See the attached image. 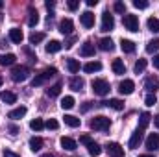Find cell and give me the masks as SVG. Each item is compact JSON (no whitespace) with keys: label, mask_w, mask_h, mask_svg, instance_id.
<instances>
[{"label":"cell","mask_w":159,"mask_h":157,"mask_svg":"<svg viewBox=\"0 0 159 157\" xmlns=\"http://www.w3.org/2000/svg\"><path fill=\"white\" fill-rule=\"evenodd\" d=\"M30 128H32L34 131H41V129L44 128V122H43L41 118H34V120L30 122Z\"/></svg>","instance_id":"cell-35"},{"label":"cell","mask_w":159,"mask_h":157,"mask_svg":"<svg viewBox=\"0 0 159 157\" xmlns=\"http://www.w3.org/2000/svg\"><path fill=\"white\" fill-rule=\"evenodd\" d=\"M109 126H111V120L107 117H94L91 120V128L94 131H107Z\"/></svg>","instance_id":"cell-4"},{"label":"cell","mask_w":159,"mask_h":157,"mask_svg":"<svg viewBox=\"0 0 159 157\" xmlns=\"http://www.w3.org/2000/svg\"><path fill=\"white\" fill-rule=\"evenodd\" d=\"M41 41H44V34H41V32H37V34L34 32V34L30 35V43H32V44H39Z\"/></svg>","instance_id":"cell-36"},{"label":"cell","mask_w":159,"mask_h":157,"mask_svg":"<svg viewBox=\"0 0 159 157\" xmlns=\"http://www.w3.org/2000/svg\"><path fill=\"white\" fill-rule=\"evenodd\" d=\"M9 39L13 41L15 44H20L22 39H24V35H22V32H20L19 28H11V30H9Z\"/></svg>","instance_id":"cell-16"},{"label":"cell","mask_w":159,"mask_h":157,"mask_svg":"<svg viewBox=\"0 0 159 157\" xmlns=\"http://www.w3.org/2000/svg\"><path fill=\"white\" fill-rule=\"evenodd\" d=\"M85 4H87L89 7H93V6H96V4H98V0H87Z\"/></svg>","instance_id":"cell-52"},{"label":"cell","mask_w":159,"mask_h":157,"mask_svg":"<svg viewBox=\"0 0 159 157\" xmlns=\"http://www.w3.org/2000/svg\"><path fill=\"white\" fill-rule=\"evenodd\" d=\"M61 148L63 150H69V152H74L76 148H78V144H76V141L74 139H70V137H61Z\"/></svg>","instance_id":"cell-12"},{"label":"cell","mask_w":159,"mask_h":157,"mask_svg":"<svg viewBox=\"0 0 159 157\" xmlns=\"http://www.w3.org/2000/svg\"><path fill=\"white\" fill-rule=\"evenodd\" d=\"M63 48V44L59 43V41H50L48 44H46V52L48 54H56V52H59Z\"/></svg>","instance_id":"cell-25"},{"label":"cell","mask_w":159,"mask_h":157,"mask_svg":"<svg viewBox=\"0 0 159 157\" xmlns=\"http://www.w3.org/2000/svg\"><path fill=\"white\" fill-rule=\"evenodd\" d=\"M87 148H89V155H91V157H98L100 154H102V148H100V144H96L94 141H93V142H91Z\"/></svg>","instance_id":"cell-28"},{"label":"cell","mask_w":159,"mask_h":157,"mask_svg":"<svg viewBox=\"0 0 159 157\" xmlns=\"http://www.w3.org/2000/svg\"><path fill=\"white\" fill-rule=\"evenodd\" d=\"M133 6H135L137 9H146V7H148V2H146V0H133Z\"/></svg>","instance_id":"cell-43"},{"label":"cell","mask_w":159,"mask_h":157,"mask_svg":"<svg viewBox=\"0 0 159 157\" xmlns=\"http://www.w3.org/2000/svg\"><path fill=\"white\" fill-rule=\"evenodd\" d=\"M80 22H81L83 28H93V26H94V15H93L91 11H83V13L80 15Z\"/></svg>","instance_id":"cell-8"},{"label":"cell","mask_w":159,"mask_h":157,"mask_svg":"<svg viewBox=\"0 0 159 157\" xmlns=\"http://www.w3.org/2000/svg\"><path fill=\"white\" fill-rule=\"evenodd\" d=\"M0 100L6 102V104H15L17 102V94L15 92H9V91H2L0 92Z\"/></svg>","instance_id":"cell-18"},{"label":"cell","mask_w":159,"mask_h":157,"mask_svg":"<svg viewBox=\"0 0 159 157\" xmlns=\"http://www.w3.org/2000/svg\"><path fill=\"white\" fill-rule=\"evenodd\" d=\"M41 157H54V155H52V154H43Z\"/></svg>","instance_id":"cell-55"},{"label":"cell","mask_w":159,"mask_h":157,"mask_svg":"<svg viewBox=\"0 0 159 157\" xmlns=\"http://www.w3.org/2000/svg\"><path fill=\"white\" fill-rule=\"evenodd\" d=\"M111 69H113V72H115V74H119V76L126 72V65L122 63V59H115V61H113V65H111Z\"/></svg>","instance_id":"cell-23"},{"label":"cell","mask_w":159,"mask_h":157,"mask_svg":"<svg viewBox=\"0 0 159 157\" xmlns=\"http://www.w3.org/2000/svg\"><path fill=\"white\" fill-rule=\"evenodd\" d=\"M83 70H85L87 74L98 72V70H102V63H100V61H91V63H85V65H83Z\"/></svg>","instance_id":"cell-15"},{"label":"cell","mask_w":159,"mask_h":157,"mask_svg":"<svg viewBox=\"0 0 159 157\" xmlns=\"http://www.w3.org/2000/svg\"><path fill=\"white\" fill-rule=\"evenodd\" d=\"M144 102H146V105H154L156 102H157V98H156V94H146V98H144Z\"/></svg>","instance_id":"cell-44"},{"label":"cell","mask_w":159,"mask_h":157,"mask_svg":"<svg viewBox=\"0 0 159 157\" xmlns=\"http://www.w3.org/2000/svg\"><path fill=\"white\" fill-rule=\"evenodd\" d=\"M78 7H80V2H78V0H69V9H70V11H76Z\"/></svg>","instance_id":"cell-46"},{"label":"cell","mask_w":159,"mask_h":157,"mask_svg":"<svg viewBox=\"0 0 159 157\" xmlns=\"http://www.w3.org/2000/svg\"><path fill=\"white\" fill-rule=\"evenodd\" d=\"M139 157H156V155H152V154H144V155H139Z\"/></svg>","instance_id":"cell-54"},{"label":"cell","mask_w":159,"mask_h":157,"mask_svg":"<svg viewBox=\"0 0 159 157\" xmlns=\"http://www.w3.org/2000/svg\"><path fill=\"white\" fill-rule=\"evenodd\" d=\"M146 65H148V61H146V59H139V61L135 63V67H133V70H135V74H141V72H144V69H146Z\"/></svg>","instance_id":"cell-34"},{"label":"cell","mask_w":159,"mask_h":157,"mask_svg":"<svg viewBox=\"0 0 159 157\" xmlns=\"http://www.w3.org/2000/svg\"><path fill=\"white\" fill-rule=\"evenodd\" d=\"M154 124H156V128L159 129V115H156V117H154Z\"/></svg>","instance_id":"cell-53"},{"label":"cell","mask_w":159,"mask_h":157,"mask_svg":"<svg viewBox=\"0 0 159 157\" xmlns=\"http://www.w3.org/2000/svg\"><path fill=\"white\" fill-rule=\"evenodd\" d=\"M157 50H159V39H152L146 44V52H148V54H156Z\"/></svg>","instance_id":"cell-33"},{"label":"cell","mask_w":159,"mask_h":157,"mask_svg":"<svg viewBox=\"0 0 159 157\" xmlns=\"http://www.w3.org/2000/svg\"><path fill=\"white\" fill-rule=\"evenodd\" d=\"M144 87L150 91V94H154V91H156V78H146V81H144Z\"/></svg>","instance_id":"cell-37"},{"label":"cell","mask_w":159,"mask_h":157,"mask_svg":"<svg viewBox=\"0 0 159 157\" xmlns=\"http://www.w3.org/2000/svg\"><path fill=\"white\" fill-rule=\"evenodd\" d=\"M113 7H115V11H117V13L126 15V4H124V2H115V6H113Z\"/></svg>","instance_id":"cell-42"},{"label":"cell","mask_w":159,"mask_h":157,"mask_svg":"<svg viewBox=\"0 0 159 157\" xmlns=\"http://www.w3.org/2000/svg\"><path fill=\"white\" fill-rule=\"evenodd\" d=\"M44 81H46V79L43 78V74H37L35 78L32 79V87H39V85H43Z\"/></svg>","instance_id":"cell-40"},{"label":"cell","mask_w":159,"mask_h":157,"mask_svg":"<svg viewBox=\"0 0 159 157\" xmlns=\"http://www.w3.org/2000/svg\"><path fill=\"white\" fill-rule=\"evenodd\" d=\"M143 131L144 129H141V128H137L133 133H131V137H129V142H128V146L131 148V150H135V148H139V144L143 142Z\"/></svg>","instance_id":"cell-7"},{"label":"cell","mask_w":159,"mask_h":157,"mask_svg":"<svg viewBox=\"0 0 159 157\" xmlns=\"http://www.w3.org/2000/svg\"><path fill=\"white\" fill-rule=\"evenodd\" d=\"M15 61H17L15 54H2L0 56V65L2 67H11V65H15Z\"/></svg>","instance_id":"cell-13"},{"label":"cell","mask_w":159,"mask_h":157,"mask_svg":"<svg viewBox=\"0 0 159 157\" xmlns=\"http://www.w3.org/2000/svg\"><path fill=\"white\" fill-rule=\"evenodd\" d=\"M41 74H43V78H44V79H48V78H52V76H56V74H57V70H56L54 67H48V69H44Z\"/></svg>","instance_id":"cell-38"},{"label":"cell","mask_w":159,"mask_h":157,"mask_svg":"<svg viewBox=\"0 0 159 157\" xmlns=\"http://www.w3.org/2000/svg\"><path fill=\"white\" fill-rule=\"evenodd\" d=\"M100 50H104V52H111L113 48H115V44H113V41L109 39V37H104V39H100Z\"/></svg>","instance_id":"cell-22"},{"label":"cell","mask_w":159,"mask_h":157,"mask_svg":"<svg viewBox=\"0 0 159 157\" xmlns=\"http://www.w3.org/2000/svg\"><path fill=\"white\" fill-rule=\"evenodd\" d=\"M9 133H11V135H17V133H19V128H17V126H9Z\"/></svg>","instance_id":"cell-50"},{"label":"cell","mask_w":159,"mask_h":157,"mask_svg":"<svg viewBox=\"0 0 159 157\" xmlns=\"http://www.w3.org/2000/svg\"><path fill=\"white\" fill-rule=\"evenodd\" d=\"M146 148L150 152H156L159 148V133H150L148 139H146Z\"/></svg>","instance_id":"cell-10"},{"label":"cell","mask_w":159,"mask_h":157,"mask_svg":"<svg viewBox=\"0 0 159 157\" xmlns=\"http://www.w3.org/2000/svg\"><path fill=\"white\" fill-rule=\"evenodd\" d=\"M122 24L129 32H139V19H137V15H131V13L122 15Z\"/></svg>","instance_id":"cell-3"},{"label":"cell","mask_w":159,"mask_h":157,"mask_svg":"<svg viewBox=\"0 0 159 157\" xmlns=\"http://www.w3.org/2000/svg\"><path fill=\"white\" fill-rule=\"evenodd\" d=\"M74 104H76V102H74L72 96H65V98L61 100V109H72Z\"/></svg>","instance_id":"cell-32"},{"label":"cell","mask_w":159,"mask_h":157,"mask_svg":"<svg viewBox=\"0 0 159 157\" xmlns=\"http://www.w3.org/2000/svg\"><path fill=\"white\" fill-rule=\"evenodd\" d=\"M83 85H85V81H83L81 78H78V76H74V78L69 81V87H70L72 91H81Z\"/></svg>","instance_id":"cell-21"},{"label":"cell","mask_w":159,"mask_h":157,"mask_svg":"<svg viewBox=\"0 0 159 157\" xmlns=\"http://www.w3.org/2000/svg\"><path fill=\"white\" fill-rule=\"evenodd\" d=\"M48 129H57L59 128V122L56 120V118H50V120H46V124H44Z\"/></svg>","instance_id":"cell-41"},{"label":"cell","mask_w":159,"mask_h":157,"mask_svg":"<svg viewBox=\"0 0 159 157\" xmlns=\"http://www.w3.org/2000/svg\"><path fill=\"white\" fill-rule=\"evenodd\" d=\"M154 67H156V69H159V54H156V56H154Z\"/></svg>","instance_id":"cell-51"},{"label":"cell","mask_w":159,"mask_h":157,"mask_svg":"<svg viewBox=\"0 0 159 157\" xmlns=\"http://www.w3.org/2000/svg\"><path fill=\"white\" fill-rule=\"evenodd\" d=\"M106 152L109 154V157H124V148L119 142H107L106 144Z\"/></svg>","instance_id":"cell-5"},{"label":"cell","mask_w":159,"mask_h":157,"mask_svg":"<svg viewBox=\"0 0 159 157\" xmlns=\"http://www.w3.org/2000/svg\"><path fill=\"white\" fill-rule=\"evenodd\" d=\"M65 124L70 126V128H78L80 124H81V120L76 117H72V115H65Z\"/></svg>","instance_id":"cell-31"},{"label":"cell","mask_w":159,"mask_h":157,"mask_svg":"<svg viewBox=\"0 0 159 157\" xmlns=\"http://www.w3.org/2000/svg\"><path fill=\"white\" fill-rule=\"evenodd\" d=\"M2 157H19L15 152H9V150H4V154H2Z\"/></svg>","instance_id":"cell-47"},{"label":"cell","mask_w":159,"mask_h":157,"mask_svg":"<svg viewBox=\"0 0 159 157\" xmlns=\"http://www.w3.org/2000/svg\"><path fill=\"white\" fill-rule=\"evenodd\" d=\"M146 26H148V30H150V32L159 34V19H156V17H150V19H148V22H146Z\"/></svg>","instance_id":"cell-27"},{"label":"cell","mask_w":159,"mask_h":157,"mask_svg":"<svg viewBox=\"0 0 159 157\" xmlns=\"http://www.w3.org/2000/svg\"><path fill=\"white\" fill-rule=\"evenodd\" d=\"M37 24H39V13H37V9H30V17H28V26L35 28Z\"/></svg>","instance_id":"cell-24"},{"label":"cell","mask_w":159,"mask_h":157,"mask_svg":"<svg viewBox=\"0 0 159 157\" xmlns=\"http://www.w3.org/2000/svg\"><path fill=\"white\" fill-rule=\"evenodd\" d=\"M24 115H26V107L24 105H20V107H17V109H13V111L7 113V117L11 118V120H19V118H22Z\"/></svg>","instance_id":"cell-20"},{"label":"cell","mask_w":159,"mask_h":157,"mask_svg":"<svg viewBox=\"0 0 159 157\" xmlns=\"http://www.w3.org/2000/svg\"><path fill=\"white\" fill-rule=\"evenodd\" d=\"M150 113H143V115H141V124H139V128H141V129H144V128H146V126H148V122H150Z\"/></svg>","instance_id":"cell-39"},{"label":"cell","mask_w":159,"mask_h":157,"mask_svg":"<svg viewBox=\"0 0 159 157\" xmlns=\"http://www.w3.org/2000/svg\"><path fill=\"white\" fill-rule=\"evenodd\" d=\"M91 107H93V102H85V104H83V107H81V111H89Z\"/></svg>","instance_id":"cell-48"},{"label":"cell","mask_w":159,"mask_h":157,"mask_svg":"<svg viewBox=\"0 0 159 157\" xmlns=\"http://www.w3.org/2000/svg\"><path fill=\"white\" fill-rule=\"evenodd\" d=\"M104 105H107V107H111V109H115V111H122V109H124V102L119 100V98H111L109 102H104Z\"/></svg>","instance_id":"cell-19"},{"label":"cell","mask_w":159,"mask_h":157,"mask_svg":"<svg viewBox=\"0 0 159 157\" xmlns=\"http://www.w3.org/2000/svg\"><path fill=\"white\" fill-rule=\"evenodd\" d=\"M120 48H122V52H126V54H133L135 52V43L129 39H122L120 41Z\"/></svg>","instance_id":"cell-17"},{"label":"cell","mask_w":159,"mask_h":157,"mask_svg":"<svg viewBox=\"0 0 159 157\" xmlns=\"http://www.w3.org/2000/svg\"><path fill=\"white\" fill-rule=\"evenodd\" d=\"M80 54H81L83 57H91V56H94V44H91L89 41L83 43L81 48H80Z\"/></svg>","instance_id":"cell-14"},{"label":"cell","mask_w":159,"mask_h":157,"mask_svg":"<svg viewBox=\"0 0 159 157\" xmlns=\"http://www.w3.org/2000/svg\"><path fill=\"white\" fill-rule=\"evenodd\" d=\"M67 69H69V72L70 74H76L80 70V63L76 59H67Z\"/></svg>","instance_id":"cell-30"},{"label":"cell","mask_w":159,"mask_h":157,"mask_svg":"<svg viewBox=\"0 0 159 157\" xmlns=\"http://www.w3.org/2000/svg\"><path fill=\"white\" fill-rule=\"evenodd\" d=\"M72 30H74V22H72L70 19H63V20L59 22V32H61L63 35H70Z\"/></svg>","instance_id":"cell-9"},{"label":"cell","mask_w":159,"mask_h":157,"mask_svg":"<svg viewBox=\"0 0 159 157\" xmlns=\"http://www.w3.org/2000/svg\"><path fill=\"white\" fill-rule=\"evenodd\" d=\"M80 142H81V144H85V146H89V144L93 142V139H91L89 135H81V137H80Z\"/></svg>","instance_id":"cell-45"},{"label":"cell","mask_w":159,"mask_h":157,"mask_svg":"<svg viewBox=\"0 0 159 157\" xmlns=\"http://www.w3.org/2000/svg\"><path fill=\"white\" fill-rule=\"evenodd\" d=\"M91 87H93V92L94 94H98V96H106L107 92H109V83L106 81V79H93L91 81Z\"/></svg>","instance_id":"cell-2"},{"label":"cell","mask_w":159,"mask_h":157,"mask_svg":"<svg viewBox=\"0 0 159 157\" xmlns=\"http://www.w3.org/2000/svg\"><path fill=\"white\" fill-rule=\"evenodd\" d=\"M119 91H120V94H131L135 91V83L131 79H124V81H120Z\"/></svg>","instance_id":"cell-11"},{"label":"cell","mask_w":159,"mask_h":157,"mask_svg":"<svg viewBox=\"0 0 159 157\" xmlns=\"http://www.w3.org/2000/svg\"><path fill=\"white\" fill-rule=\"evenodd\" d=\"M0 85H2V76H0Z\"/></svg>","instance_id":"cell-56"},{"label":"cell","mask_w":159,"mask_h":157,"mask_svg":"<svg viewBox=\"0 0 159 157\" xmlns=\"http://www.w3.org/2000/svg\"><path fill=\"white\" fill-rule=\"evenodd\" d=\"M44 6H46L48 9H52V7L56 6V2H54V0H46V2H44Z\"/></svg>","instance_id":"cell-49"},{"label":"cell","mask_w":159,"mask_h":157,"mask_svg":"<svg viewBox=\"0 0 159 157\" xmlns=\"http://www.w3.org/2000/svg\"><path fill=\"white\" fill-rule=\"evenodd\" d=\"M30 78V69L28 67H24V65H17V67H13L11 69V79L13 81H26V79Z\"/></svg>","instance_id":"cell-1"},{"label":"cell","mask_w":159,"mask_h":157,"mask_svg":"<svg viewBox=\"0 0 159 157\" xmlns=\"http://www.w3.org/2000/svg\"><path fill=\"white\" fill-rule=\"evenodd\" d=\"M59 92H61V83H56V85H52L50 89H46V96H50V98L59 96Z\"/></svg>","instance_id":"cell-29"},{"label":"cell","mask_w":159,"mask_h":157,"mask_svg":"<svg viewBox=\"0 0 159 157\" xmlns=\"http://www.w3.org/2000/svg\"><path fill=\"white\" fill-rule=\"evenodd\" d=\"M41 148H43V139L41 137H32L30 139V150L32 152H39Z\"/></svg>","instance_id":"cell-26"},{"label":"cell","mask_w":159,"mask_h":157,"mask_svg":"<svg viewBox=\"0 0 159 157\" xmlns=\"http://www.w3.org/2000/svg\"><path fill=\"white\" fill-rule=\"evenodd\" d=\"M115 28V19L113 15H109V11L102 13V32H111Z\"/></svg>","instance_id":"cell-6"}]
</instances>
